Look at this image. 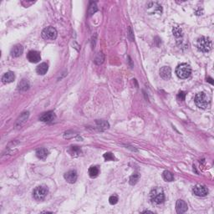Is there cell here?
Listing matches in <instances>:
<instances>
[{"instance_id": "1", "label": "cell", "mask_w": 214, "mask_h": 214, "mask_svg": "<svg viewBox=\"0 0 214 214\" xmlns=\"http://www.w3.org/2000/svg\"><path fill=\"white\" fill-rule=\"evenodd\" d=\"M150 199L151 203L156 205L162 204L165 200V195L164 191L161 187H155L153 188L150 193Z\"/></svg>"}, {"instance_id": "2", "label": "cell", "mask_w": 214, "mask_h": 214, "mask_svg": "<svg viewBox=\"0 0 214 214\" xmlns=\"http://www.w3.org/2000/svg\"><path fill=\"white\" fill-rule=\"evenodd\" d=\"M212 41L208 37H200L197 41V47L200 51L203 53L209 52L212 49Z\"/></svg>"}, {"instance_id": "3", "label": "cell", "mask_w": 214, "mask_h": 214, "mask_svg": "<svg viewBox=\"0 0 214 214\" xmlns=\"http://www.w3.org/2000/svg\"><path fill=\"white\" fill-rule=\"evenodd\" d=\"M194 101L197 107L202 108V109H206L207 107H208L209 103H210L208 97L204 92H200L197 94L194 98Z\"/></svg>"}, {"instance_id": "4", "label": "cell", "mask_w": 214, "mask_h": 214, "mask_svg": "<svg viewBox=\"0 0 214 214\" xmlns=\"http://www.w3.org/2000/svg\"><path fill=\"white\" fill-rule=\"evenodd\" d=\"M176 74L180 79H187L191 74V69L187 64H181L176 69Z\"/></svg>"}, {"instance_id": "5", "label": "cell", "mask_w": 214, "mask_h": 214, "mask_svg": "<svg viewBox=\"0 0 214 214\" xmlns=\"http://www.w3.org/2000/svg\"><path fill=\"white\" fill-rule=\"evenodd\" d=\"M48 194V188L45 186H39L33 191V197L37 201H42Z\"/></svg>"}, {"instance_id": "6", "label": "cell", "mask_w": 214, "mask_h": 214, "mask_svg": "<svg viewBox=\"0 0 214 214\" xmlns=\"http://www.w3.org/2000/svg\"><path fill=\"white\" fill-rule=\"evenodd\" d=\"M58 33L54 27H47L42 31V37L46 40H55Z\"/></svg>"}, {"instance_id": "7", "label": "cell", "mask_w": 214, "mask_h": 214, "mask_svg": "<svg viewBox=\"0 0 214 214\" xmlns=\"http://www.w3.org/2000/svg\"><path fill=\"white\" fill-rule=\"evenodd\" d=\"M193 193L197 197H206L208 194V189L204 185H196L192 189Z\"/></svg>"}, {"instance_id": "8", "label": "cell", "mask_w": 214, "mask_h": 214, "mask_svg": "<svg viewBox=\"0 0 214 214\" xmlns=\"http://www.w3.org/2000/svg\"><path fill=\"white\" fill-rule=\"evenodd\" d=\"M27 59L31 63H38V62H39L41 60L40 54H39V52L35 51V50H31V51H29L28 53Z\"/></svg>"}, {"instance_id": "9", "label": "cell", "mask_w": 214, "mask_h": 214, "mask_svg": "<svg viewBox=\"0 0 214 214\" xmlns=\"http://www.w3.org/2000/svg\"><path fill=\"white\" fill-rule=\"evenodd\" d=\"M187 204L183 200H177L176 203V210L177 213H184L187 211Z\"/></svg>"}, {"instance_id": "10", "label": "cell", "mask_w": 214, "mask_h": 214, "mask_svg": "<svg viewBox=\"0 0 214 214\" xmlns=\"http://www.w3.org/2000/svg\"><path fill=\"white\" fill-rule=\"evenodd\" d=\"M64 177L65 181H67V182H69V183H75L76 182V180H77L78 176H77L76 171L71 170V171H67L66 173L64 175Z\"/></svg>"}, {"instance_id": "11", "label": "cell", "mask_w": 214, "mask_h": 214, "mask_svg": "<svg viewBox=\"0 0 214 214\" xmlns=\"http://www.w3.org/2000/svg\"><path fill=\"white\" fill-rule=\"evenodd\" d=\"M160 75L163 80H167L171 78V68L169 66H163L160 70Z\"/></svg>"}, {"instance_id": "12", "label": "cell", "mask_w": 214, "mask_h": 214, "mask_svg": "<svg viewBox=\"0 0 214 214\" xmlns=\"http://www.w3.org/2000/svg\"><path fill=\"white\" fill-rule=\"evenodd\" d=\"M55 119V113L53 112V111H48V112L43 113V115L40 116L39 120L43 122H52Z\"/></svg>"}, {"instance_id": "13", "label": "cell", "mask_w": 214, "mask_h": 214, "mask_svg": "<svg viewBox=\"0 0 214 214\" xmlns=\"http://www.w3.org/2000/svg\"><path fill=\"white\" fill-rule=\"evenodd\" d=\"M23 52V48L21 44H16L13 47L10 51V54H11V56L13 57H19Z\"/></svg>"}, {"instance_id": "14", "label": "cell", "mask_w": 214, "mask_h": 214, "mask_svg": "<svg viewBox=\"0 0 214 214\" xmlns=\"http://www.w3.org/2000/svg\"><path fill=\"white\" fill-rule=\"evenodd\" d=\"M15 80V75L14 74V72L12 71H9V72L5 73L4 75H3L2 77V80L4 84H9V83H11Z\"/></svg>"}, {"instance_id": "15", "label": "cell", "mask_w": 214, "mask_h": 214, "mask_svg": "<svg viewBox=\"0 0 214 214\" xmlns=\"http://www.w3.org/2000/svg\"><path fill=\"white\" fill-rule=\"evenodd\" d=\"M30 84L28 80H22L18 84V90L19 91H26L29 89Z\"/></svg>"}, {"instance_id": "16", "label": "cell", "mask_w": 214, "mask_h": 214, "mask_svg": "<svg viewBox=\"0 0 214 214\" xmlns=\"http://www.w3.org/2000/svg\"><path fill=\"white\" fill-rule=\"evenodd\" d=\"M68 152H69V153L70 154V156H75V157H76V156H80L81 154H82V150H81L80 148L78 147V146H70V147L69 148V150H68Z\"/></svg>"}, {"instance_id": "17", "label": "cell", "mask_w": 214, "mask_h": 214, "mask_svg": "<svg viewBox=\"0 0 214 214\" xmlns=\"http://www.w3.org/2000/svg\"><path fill=\"white\" fill-rule=\"evenodd\" d=\"M48 69H49V66L46 63H41L39 65H38L37 68H36V72L39 74V75H45L48 71Z\"/></svg>"}, {"instance_id": "18", "label": "cell", "mask_w": 214, "mask_h": 214, "mask_svg": "<svg viewBox=\"0 0 214 214\" xmlns=\"http://www.w3.org/2000/svg\"><path fill=\"white\" fill-rule=\"evenodd\" d=\"M48 155H49V151L45 148H41L36 151V156L39 159L44 160L48 156Z\"/></svg>"}, {"instance_id": "19", "label": "cell", "mask_w": 214, "mask_h": 214, "mask_svg": "<svg viewBox=\"0 0 214 214\" xmlns=\"http://www.w3.org/2000/svg\"><path fill=\"white\" fill-rule=\"evenodd\" d=\"M100 173V170H99L98 167H96V166H92L89 168V175H90V177L92 178H95L99 175Z\"/></svg>"}, {"instance_id": "20", "label": "cell", "mask_w": 214, "mask_h": 214, "mask_svg": "<svg viewBox=\"0 0 214 214\" xmlns=\"http://www.w3.org/2000/svg\"><path fill=\"white\" fill-rule=\"evenodd\" d=\"M162 177H163V179L165 180L166 182H172L174 180L173 175L168 171H163L162 173Z\"/></svg>"}, {"instance_id": "21", "label": "cell", "mask_w": 214, "mask_h": 214, "mask_svg": "<svg viewBox=\"0 0 214 214\" xmlns=\"http://www.w3.org/2000/svg\"><path fill=\"white\" fill-rule=\"evenodd\" d=\"M105 60V56L102 53H98V55H96V59H95V62L96 64H101L104 62Z\"/></svg>"}, {"instance_id": "22", "label": "cell", "mask_w": 214, "mask_h": 214, "mask_svg": "<svg viewBox=\"0 0 214 214\" xmlns=\"http://www.w3.org/2000/svg\"><path fill=\"white\" fill-rule=\"evenodd\" d=\"M140 179V175L138 173L133 174L131 177H130V185H135L136 182H138Z\"/></svg>"}, {"instance_id": "23", "label": "cell", "mask_w": 214, "mask_h": 214, "mask_svg": "<svg viewBox=\"0 0 214 214\" xmlns=\"http://www.w3.org/2000/svg\"><path fill=\"white\" fill-rule=\"evenodd\" d=\"M96 11H97V6H96V3H90V7H89V9H88L89 15H92L93 14H95Z\"/></svg>"}, {"instance_id": "24", "label": "cell", "mask_w": 214, "mask_h": 214, "mask_svg": "<svg viewBox=\"0 0 214 214\" xmlns=\"http://www.w3.org/2000/svg\"><path fill=\"white\" fill-rule=\"evenodd\" d=\"M105 160L108 162V161H114L115 160V156L111 152H106L104 154Z\"/></svg>"}, {"instance_id": "25", "label": "cell", "mask_w": 214, "mask_h": 214, "mask_svg": "<svg viewBox=\"0 0 214 214\" xmlns=\"http://www.w3.org/2000/svg\"><path fill=\"white\" fill-rule=\"evenodd\" d=\"M173 35L176 37H181L182 36V29L178 27H174L173 28Z\"/></svg>"}, {"instance_id": "26", "label": "cell", "mask_w": 214, "mask_h": 214, "mask_svg": "<svg viewBox=\"0 0 214 214\" xmlns=\"http://www.w3.org/2000/svg\"><path fill=\"white\" fill-rule=\"evenodd\" d=\"M109 202L111 205H115L118 202V197L116 196V195H113V196H110V198H109Z\"/></svg>"}, {"instance_id": "27", "label": "cell", "mask_w": 214, "mask_h": 214, "mask_svg": "<svg viewBox=\"0 0 214 214\" xmlns=\"http://www.w3.org/2000/svg\"><path fill=\"white\" fill-rule=\"evenodd\" d=\"M185 97H186V93L184 92V91H180V92L177 94V98L178 101H183L185 100Z\"/></svg>"}, {"instance_id": "28", "label": "cell", "mask_w": 214, "mask_h": 214, "mask_svg": "<svg viewBox=\"0 0 214 214\" xmlns=\"http://www.w3.org/2000/svg\"><path fill=\"white\" fill-rule=\"evenodd\" d=\"M208 82H210V83H211L212 84H213V81H212V79L210 78V77H208Z\"/></svg>"}, {"instance_id": "29", "label": "cell", "mask_w": 214, "mask_h": 214, "mask_svg": "<svg viewBox=\"0 0 214 214\" xmlns=\"http://www.w3.org/2000/svg\"><path fill=\"white\" fill-rule=\"evenodd\" d=\"M151 212V213H152V212H150V211H144V212Z\"/></svg>"}]
</instances>
